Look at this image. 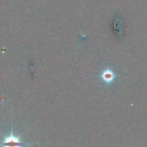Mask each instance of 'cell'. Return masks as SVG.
Masks as SVG:
<instances>
[{"mask_svg":"<svg viewBox=\"0 0 147 147\" xmlns=\"http://www.w3.org/2000/svg\"><path fill=\"white\" fill-rule=\"evenodd\" d=\"M21 135H20L18 136H15L13 134L12 125H11V130L10 134L7 137L3 136L4 139L3 141L0 143V145L2 146V147H22L25 145L36 144L34 143L30 144V143H25V142H22L20 140V137Z\"/></svg>","mask_w":147,"mask_h":147,"instance_id":"obj_1","label":"cell"},{"mask_svg":"<svg viewBox=\"0 0 147 147\" xmlns=\"http://www.w3.org/2000/svg\"><path fill=\"white\" fill-rule=\"evenodd\" d=\"M101 77L102 79L106 83H109L113 81L114 79L115 75L112 71L109 69H106L102 72Z\"/></svg>","mask_w":147,"mask_h":147,"instance_id":"obj_2","label":"cell"}]
</instances>
